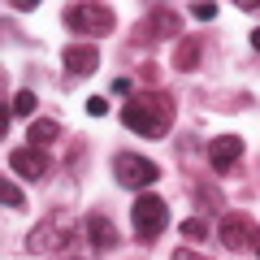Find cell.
<instances>
[{
  "mask_svg": "<svg viewBox=\"0 0 260 260\" xmlns=\"http://www.w3.org/2000/svg\"><path fill=\"white\" fill-rule=\"evenodd\" d=\"M35 91H18V95H13V100H9V113H13V117H30V113H35Z\"/></svg>",
  "mask_w": 260,
  "mask_h": 260,
  "instance_id": "cell-13",
  "label": "cell"
},
{
  "mask_svg": "<svg viewBox=\"0 0 260 260\" xmlns=\"http://www.w3.org/2000/svg\"><path fill=\"white\" fill-rule=\"evenodd\" d=\"M0 200H5L9 208H18V213L26 208V195L18 191V182H0Z\"/></svg>",
  "mask_w": 260,
  "mask_h": 260,
  "instance_id": "cell-15",
  "label": "cell"
},
{
  "mask_svg": "<svg viewBox=\"0 0 260 260\" xmlns=\"http://www.w3.org/2000/svg\"><path fill=\"white\" fill-rule=\"evenodd\" d=\"M174 260H204V256H195V251H178Z\"/></svg>",
  "mask_w": 260,
  "mask_h": 260,
  "instance_id": "cell-22",
  "label": "cell"
},
{
  "mask_svg": "<svg viewBox=\"0 0 260 260\" xmlns=\"http://www.w3.org/2000/svg\"><path fill=\"white\" fill-rule=\"evenodd\" d=\"M178 230H182L186 243H204V239H208V221H204V217H186Z\"/></svg>",
  "mask_w": 260,
  "mask_h": 260,
  "instance_id": "cell-12",
  "label": "cell"
},
{
  "mask_svg": "<svg viewBox=\"0 0 260 260\" xmlns=\"http://www.w3.org/2000/svg\"><path fill=\"white\" fill-rule=\"evenodd\" d=\"M13 9H18V13H35L39 0H13Z\"/></svg>",
  "mask_w": 260,
  "mask_h": 260,
  "instance_id": "cell-19",
  "label": "cell"
},
{
  "mask_svg": "<svg viewBox=\"0 0 260 260\" xmlns=\"http://www.w3.org/2000/svg\"><path fill=\"white\" fill-rule=\"evenodd\" d=\"M174 65L178 70H195V65H200V44H182L178 56H174Z\"/></svg>",
  "mask_w": 260,
  "mask_h": 260,
  "instance_id": "cell-14",
  "label": "cell"
},
{
  "mask_svg": "<svg viewBox=\"0 0 260 260\" xmlns=\"http://www.w3.org/2000/svg\"><path fill=\"white\" fill-rule=\"evenodd\" d=\"M251 251H256V260H260V225H256V234H251Z\"/></svg>",
  "mask_w": 260,
  "mask_h": 260,
  "instance_id": "cell-21",
  "label": "cell"
},
{
  "mask_svg": "<svg viewBox=\"0 0 260 260\" xmlns=\"http://www.w3.org/2000/svg\"><path fill=\"white\" fill-rule=\"evenodd\" d=\"M113 178H117L126 191H143V186H152L160 178V169L152 165L148 156H139V152H117V156H113Z\"/></svg>",
  "mask_w": 260,
  "mask_h": 260,
  "instance_id": "cell-4",
  "label": "cell"
},
{
  "mask_svg": "<svg viewBox=\"0 0 260 260\" xmlns=\"http://www.w3.org/2000/svg\"><path fill=\"white\" fill-rule=\"evenodd\" d=\"M251 48H256V52H260V26L251 30Z\"/></svg>",
  "mask_w": 260,
  "mask_h": 260,
  "instance_id": "cell-23",
  "label": "cell"
},
{
  "mask_svg": "<svg viewBox=\"0 0 260 260\" xmlns=\"http://www.w3.org/2000/svg\"><path fill=\"white\" fill-rule=\"evenodd\" d=\"M243 156V139L239 135H217L213 143H208V165L217 169V174H230L234 165H239Z\"/></svg>",
  "mask_w": 260,
  "mask_h": 260,
  "instance_id": "cell-6",
  "label": "cell"
},
{
  "mask_svg": "<svg viewBox=\"0 0 260 260\" xmlns=\"http://www.w3.org/2000/svg\"><path fill=\"white\" fill-rule=\"evenodd\" d=\"M130 225H135L139 243H156L165 234V225H169V204L160 195H139L135 208H130Z\"/></svg>",
  "mask_w": 260,
  "mask_h": 260,
  "instance_id": "cell-3",
  "label": "cell"
},
{
  "mask_svg": "<svg viewBox=\"0 0 260 260\" xmlns=\"http://www.w3.org/2000/svg\"><path fill=\"white\" fill-rule=\"evenodd\" d=\"M191 18L195 22H213L217 18V5H191Z\"/></svg>",
  "mask_w": 260,
  "mask_h": 260,
  "instance_id": "cell-17",
  "label": "cell"
},
{
  "mask_svg": "<svg viewBox=\"0 0 260 260\" xmlns=\"http://www.w3.org/2000/svg\"><path fill=\"white\" fill-rule=\"evenodd\" d=\"M148 30H152V35H174V30H178L174 9H152L148 13Z\"/></svg>",
  "mask_w": 260,
  "mask_h": 260,
  "instance_id": "cell-11",
  "label": "cell"
},
{
  "mask_svg": "<svg viewBox=\"0 0 260 260\" xmlns=\"http://www.w3.org/2000/svg\"><path fill=\"white\" fill-rule=\"evenodd\" d=\"M217 234H221V243H225L230 251H239V247H247V243H251L256 221H251L247 213H225V217H221V230H217Z\"/></svg>",
  "mask_w": 260,
  "mask_h": 260,
  "instance_id": "cell-7",
  "label": "cell"
},
{
  "mask_svg": "<svg viewBox=\"0 0 260 260\" xmlns=\"http://www.w3.org/2000/svg\"><path fill=\"white\" fill-rule=\"evenodd\" d=\"M87 113H91V117H104V113H109V100H104V95H91V100H87Z\"/></svg>",
  "mask_w": 260,
  "mask_h": 260,
  "instance_id": "cell-18",
  "label": "cell"
},
{
  "mask_svg": "<svg viewBox=\"0 0 260 260\" xmlns=\"http://www.w3.org/2000/svg\"><path fill=\"white\" fill-rule=\"evenodd\" d=\"M109 91L117 95V100H130V95H135V83H130V78H121V74H117V78H113V87H109Z\"/></svg>",
  "mask_w": 260,
  "mask_h": 260,
  "instance_id": "cell-16",
  "label": "cell"
},
{
  "mask_svg": "<svg viewBox=\"0 0 260 260\" xmlns=\"http://www.w3.org/2000/svg\"><path fill=\"white\" fill-rule=\"evenodd\" d=\"M83 225H87V234H91V243H95L100 251H113V247H117V225H113L104 213H91Z\"/></svg>",
  "mask_w": 260,
  "mask_h": 260,
  "instance_id": "cell-9",
  "label": "cell"
},
{
  "mask_svg": "<svg viewBox=\"0 0 260 260\" xmlns=\"http://www.w3.org/2000/svg\"><path fill=\"white\" fill-rule=\"evenodd\" d=\"M61 22L74 35H87V44L100 35H113V26H117V18H113L109 5H70V9L61 13Z\"/></svg>",
  "mask_w": 260,
  "mask_h": 260,
  "instance_id": "cell-2",
  "label": "cell"
},
{
  "mask_svg": "<svg viewBox=\"0 0 260 260\" xmlns=\"http://www.w3.org/2000/svg\"><path fill=\"white\" fill-rule=\"evenodd\" d=\"M9 169L18 178H26V182H39V178H48V169H52V156H48L44 148H13L9 152Z\"/></svg>",
  "mask_w": 260,
  "mask_h": 260,
  "instance_id": "cell-5",
  "label": "cell"
},
{
  "mask_svg": "<svg viewBox=\"0 0 260 260\" xmlns=\"http://www.w3.org/2000/svg\"><path fill=\"white\" fill-rule=\"evenodd\" d=\"M121 126L135 130L139 139H165L169 126H174V100L156 91H143V95H130L121 104Z\"/></svg>",
  "mask_w": 260,
  "mask_h": 260,
  "instance_id": "cell-1",
  "label": "cell"
},
{
  "mask_svg": "<svg viewBox=\"0 0 260 260\" xmlns=\"http://www.w3.org/2000/svg\"><path fill=\"white\" fill-rule=\"evenodd\" d=\"M239 9H243V13H260V0H243Z\"/></svg>",
  "mask_w": 260,
  "mask_h": 260,
  "instance_id": "cell-20",
  "label": "cell"
},
{
  "mask_svg": "<svg viewBox=\"0 0 260 260\" xmlns=\"http://www.w3.org/2000/svg\"><path fill=\"white\" fill-rule=\"evenodd\" d=\"M61 61H65V70L74 78H91L95 70H100V52H95V44H70L61 52Z\"/></svg>",
  "mask_w": 260,
  "mask_h": 260,
  "instance_id": "cell-8",
  "label": "cell"
},
{
  "mask_svg": "<svg viewBox=\"0 0 260 260\" xmlns=\"http://www.w3.org/2000/svg\"><path fill=\"white\" fill-rule=\"evenodd\" d=\"M56 135H61V126H56L52 117H35L30 121V148H44V143H52Z\"/></svg>",
  "mask_w": 260,
  "mask_h": 260,
  "instance_id": "cell-10",
  "label": "cell"
}]
</instances>
